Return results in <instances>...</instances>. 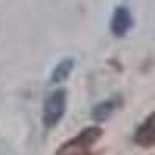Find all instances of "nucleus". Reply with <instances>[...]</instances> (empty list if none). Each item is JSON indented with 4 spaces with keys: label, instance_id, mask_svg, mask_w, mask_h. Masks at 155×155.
Listing matches in <instances>:
<instances>
[{
    "label": "nucleus",
    "instance_id": "f257e3e1",
    "mask_svg": "<svg viewBox=\"0 0 155 155\" xmlns=\"http://www.w3.org/2000/svg\"><path fill=\"white\" fill-rule=\"evenodd\" d=\"M102 137V129L98 126L85 127L73 137L71 140L65 141L54 155H96L92 147L98 143Z\"/></svg>",
    "mask_w": 155,
    "mask_h": 155
},
{
    "label": "nucleus",
    "instance_id": "f03ea898",
    "mask_svg": "<svg viewBox=\"0 0 155 155\" xmlns=\"http://www.w3.org/2000/svg\"><path fill=\"white\" fill-rule=\"evenodd\" d=\"M67 112V90L65 88H58L51 92L42 107V123L47 129H53L61 123L64 115Z\"/></svg>",
    "mask_w": 155,
    "mask_h": 155
},
{
    "label": "nucleus",
    "instance_id": "7ed1b4c3",
    "mask_svg": "<svg viewBox=\"0 0 155 155\" xmlns=\"http://www.w3.org/2000/svg\"><path fill=\"white\" fill-rule=\"evenodd\" d=\"M134 143L141 147L155 146V110L137 127L134 135Z\"/></svg>",
    "mask_w": 155,
    "mask_h": 155
},
{
    "label": "nucleus",
    "instance_id": "20e7f679",
    "mask_svg": "<svg viewBox=\"0 0 155 155\" xmlns=\"http://www.w3.org/2000/svg\"><path fill=\"white\" fill-rule=\"evenodd\" d=\"M132 27V16L129 12L127 8L124 6H120L113 12V17H112V23H110V28H112V33L116 36V37H123L129 30Z\"/></svg>",
    "mask_w": 155,
    "mask_h": 155
},
{
    "label": "nucleus",
    "instance_id": "39448f33",
    "mask_svg": "<svg viewBox=\"0 0 155 155\" xmlns=\"http://www.w3.org/2000/svg\"><path fill=\"white\" fill-rule=\"evenodd\" d=\"M118 107V101L116 99H106L101 101L92 109V118L95 121H106L113 115V112Z\"/></svg>",
    "mask_w": 155,
    "mask_h": 155
},
{
    "label": "nucleus",
    "instance_id": "423d86ee",
    "mask_svg": "<svg viewBox=\"0 0 155 155\" xmlns=\"http://www.w3.org/2000/svg\"><path fill=\"white\" fill-rule=\"evenodd\" d=\"M73 67H74V61L67 58V59H62L58 65L53 68V73H51V78L50 81L53 84H59V82H64L68 79V76L71 74L73 71Z\"/></svg>",
    "mask_w": 155,
    "mask_h": 155
}]
</instances>
